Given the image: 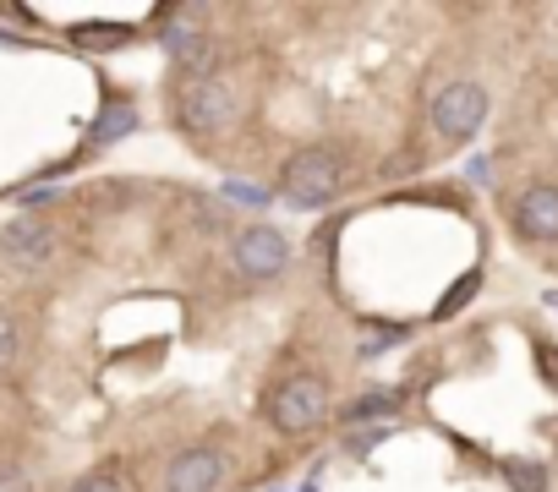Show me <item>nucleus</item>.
<instances>
[{"mask_svg": "<svg viewBox=\"0 0 558 492\" xmlns=\"http://www.w3.org/2000/svg\"><path fill=\"white\" fill-rule=\"evenodd\" d=\"M175 115L192 137H225L241 115V99L230 88V77H186L181 83V99H175Z\"/></svg>", "mask_w": 558, "mask_h": 492, "instance_id": "2", "label": "nucleus"}, {"mask_svg": "<svg viewBox=\"0 0 558 492\" xmlns=\"http://www.w3.org/2000/svg\"><path fill=\"white\" fill-rule=\"evenodd\" d=\"M514 476H520V487H525V492H542V481H536L542 470H536V465H509V481H514Z\"/></svg>", "mask_w": 558, "mask_h": 492, "instance_id": "13", "label": "nucleus"}, {"mask_svg": "<svg viewBox=\"0 0 558 492\" xmlns=\"http://www.w3.org/2000/svg\"><path fill=\"white\" fill-rule=\"evenodd\" d=\"M225 481V454L219 448H181L170 465H165V492H219Z\"/></svg>", "mask_w": 558, "mask_h": 492, "instance_id": "9", "label": "nucleus"}, {"mask_svg": "<svg viewBox=\"0 0 558 492\" xmlns=\"http://www.w3.org/2000/svg\"><path fill=\"white\" fill-rule=\"evenodd\" d=\"M72 492H126V487H121L110 470H88V476H77V481H72Z\"/></svg>", "mask_w": 558, "mask_h": 492, "instance_id": "12", "label": "nucleus"}, {"mask_svg": "<svg viewBox=\"0 0 558 492\" xmlns=\"http://www.w3.org/2000/svg\"><path fill=\"white\" fill-rule=\"evenodd\" d=\"M389 410H400V394H395V389H378V394H367V399L345 405V416H351V421H356V416H389Z\"/></svg>", "mask_w": 558, "mask_h": 492, "instance_id": "10", "label": "nucleus"}, {"mask_svg": "<svg viewBox=\"0 0 558 492\" xmlns=\"http://www.w3.org/2000/svg\"><path fill=\"white\" fill-rule=\"evenodd\" d=\"M230 258H235V269L246 280H274V274H286V263H291V241L279 235L274 224H252V230L235 235Z\"/></svg>", "mask_w": 558, "mask_h": 492, "instance_id": "6", "label": "nucleus"}, {"mask_svg": "<svg viewBox=\"0 0 558 492\" xmlns=\"http://www.w3.org/2000/svg\"><path fill=\"white\" fill-rule=\"evenodd\" d=\"M340 186H345V153L324 148V143L296 148L286 159V170H279V192H286V202H296V208H324V202L340 197Z\"/></svg>", "mask_w": 558, "mask_h": 492, "instance_id": "1", "label": "nucleus"}, {"mask_svg": "<svg viewBox=\"0 0 558 492\" xmlns=\"http://www.w3.org/2000/svg\"><path fill=\"white\" fill-rule=\"evenodd\" d=\"M17 345H23V334H17V323L0 312V372H7L12 361H17Z\"/></svg>", "mask_w": 558, "mask_h": 492, "instance_id": "11", "label": "nucleus"}, {"mask_svg": "<svg viewBox=\"0 0 558 492\" xmlns=\"http://www.w3.org/2000/svg\"><path fill=\"white\" fill-rule=\"evenodd\" d=\"M56 253H61L56 224L39 219V213H23V219H12L7 230H0V258H7L12 269H50Z\"/></svg>", "mask_w": 558, "mask_h": 492, "instance_id": "4", "label": "nucleus"}, {"mask_svg": "<svg viewBox=\"0 0 558 492\" xmlns=\"http://www.w3.org/2000/svg\"><path fill=\"white\" fill-rule=\"evenodd\" d=\"M482 115H487V88H482V83H471V77L444 83V88H438V99H433V126H438L449 143L471 137V132L482 126Z\"/></svg>", "mask_w": 558, "mask_h": 492, "instance_id": "5", "label": "nucleus"}, {"mask_svg": "<svg viewBox=\"0 0 558 492\" xmlns=\"http://www.w3.org/2000/svg\"><path fill=\"white\" fill-rule=\"evenodd\" d=\"M509 224H514L520 241H536V246L558 241V186H547V181L525 186L509 208Z\"/></svg>", "mask_w": 558, "mask_h": 492, "instance_id": "8", "label": "nucleus"}, {"mask_svg": "<svg viewBox=\"0 0 558 492\" xmlns=\"http://www.w3.org/2000/svg\"><path fill=\"white\" fill-rule=\"evenodd\" d=\"M324 416H329V383H324L318 372H291V378L274 383V394H268V421H274V432L296 438V432L324 427Z\"/></svg>", "mask_w": 558, "mask_h": 492, "instance_id": "3", "label": "nucleus"}, {"mask_svg": "<svg viewBox=\"0 0 558 492\" xmlns=\"http://www.w3.org/2000/svg\"><path fill=\"white\" fill-rule=\"evenodd\" d=\"M165 50H170V61H175L186 77H208L214 34H208V23H203L197 12H175V17L165 23Z\"/></svg>", "mask_w": 558, "mask_h": 492, "instance_id": "7", "label": "nucleus"}]
</instances>
